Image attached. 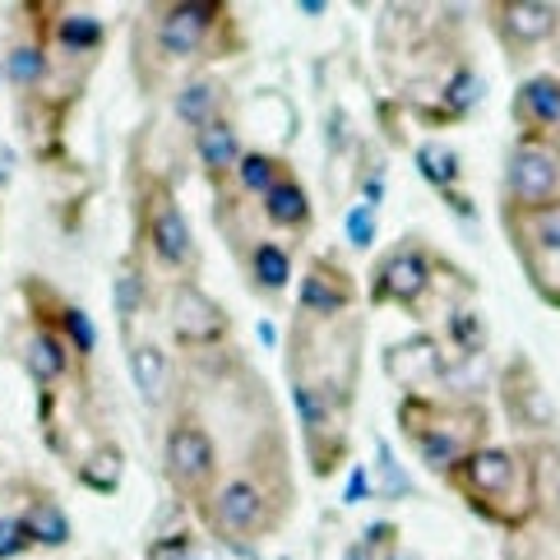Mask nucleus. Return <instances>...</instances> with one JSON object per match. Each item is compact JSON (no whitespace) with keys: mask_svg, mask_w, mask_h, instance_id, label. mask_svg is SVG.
<instances>
[{"mask_svg":"<svg viewBox=\"0 0 560 560\" xmlns=\"http://www.w3.org/2000/svg\"><path fill=\"white\" fill-rule=\"evenodd\" d=\"M195 149H199V158H205V167H213V172H228V167L242 163V149H236V130L223 126V121H209L205 130H199V135H195Z\"/></svg>","mask_w":560,"mask_h":560,"instance_id":"4468645a","label":"nucleus"},{"mask_svg":"<svg viewBox=\"0 0 560 560\" xmlns=\"http://www.w3.org/2000/svg\"><path fill=\"white\" fill-rule=\"evenodd\" d=\"M24 524H28V533H33V542H43V547H61L66 537H70V518H66V510L56 505V500H33L28 505V514H24Z\"/></svg>","mask_w":560,"mask_h":560,"instance_id":"2eb2a0df","label":"nucleus"},{"mask_svg":"<svg viewBox=\"0 0 560 560\" xmlns=\"http://www.w3.org/2000/svg\"><path fill=\"white\" fill-rule=\"evenodd\" d=\"M66 362H70L66 343H61L56 334H33V338H28V371H33L37 380H56V375L66 371Z\"/></svg>","mask_w":560,"mask_h":560,"instance_id":"a211bd4d","label":"nucleus"},{"mask_svg":"<svg viewBox=\"0 0 560 560\" xmlns=\"http://www.w3.org/2000/svg\"><path fill=\"white\" fill-rule=\"evenodd\" d=\"M445 103H450V112H468V107H477L482 103V79H477L472 70H464L450 84V93H445Z\"/></svg>","mask_w":560,"mask_h":560,"instance_id":"cd10ccee","label":"nucleus"},{"mask_svg":"<svg viewBox=\"0 0 560 560\" xmlns=\"http://www.w3.org/2000/svg\"><path fill=\"white\" fill-rule=\"evenodd\" d=\"M28 547H33V533H28L24 518H0V560H10Z\"/></svg>","mask_w":560,"mask_h":560,"instance_id":"c85d7f7f","label":"nucleus"},{"mask_svg":"<svg viewBox=\"0 0 560 560\" xmlns=\"http://www.w3.org/2000/svg\"><path fill=\"white\" fill-rule=\"evenodd\" d=\"M468 482L482 491V495H500L514 482V454L510 450H477L468 454Z\"/></svg>","mask_w":560,"mask_h":560,"instance_id":"f8f14e48","label":"nucleus"},{"mask_svg":"<svg viewBox=\"0 0 560 560\" xmlns=\"http://www.w3.org/2000/svg\"><path fill=\"white\" fill-rule=\"evenodd\" d=\"M389 560H412V556H398V551H394V556H389Z\"/></svg>","mask_w":560,"mask_h":560,"instance_id":"4c0bfd02","label":"nucleus"},{"mask_svg":"<svg viewBox=\"0 0 560 560\" xmlns=\"http://www.w3.org/2000/svg\"><path fill=\"white\" fill-rule=\"evenodd\" d=\"M362 495H371V477H366L362 468H357V472H352V487H348V500L357 505V500H362Z\"/></svg>","mask_w":560,"mask_h":560,"instance_id":"f704fd0d","label":"nucleus"},{"mask_svg":"<svg viewBox=\"0 0 560 560\" xmlns=\"http://www.w3.org/2000/svg\"><path fill=\"white\" fill-rule=\"evenodd\" d=\"M144 306V278H135V273H121L116 278V311H121L126 319Z\"/></svg>","mask_w":560,"mask_h":560,"instance_id":"2f4dec72","label":"nucleus"},{"mask_svg":"<svg viewBox=\"0 0 560 560\" xmlns=\"http://www.w3.org/2000/svg\"><path fill=\"white\" fill-rule=\"evenodd\" d=\"M84 482L93 491H116V482H121V450H97L84 468Z\"/></svg>","mask_w":560,"mask_h":560,"instance_id":"4be33fe9","label":"nucleus"},{"mask_svg":"<svg viewBox=\"0 0 560 560\" xmlns=\"http://www.w3.org/2000/svg\"><path fill=\"white\" fill-rule=\"evenodd\" d=\"M348 242L357 250H366L375 242V205H371V199H362V205L348 213Z\"/></svg>","mask_w":560,"mask_h":560,"instance_id":"bb28decb","label":"nucleus"},{"mask_svg":"<svg viewBox=\"0 0 560 560\" xmlns=\"http://www.w3.org/2000/svg\"><path fill=\"white\" fill-rule=\"evenodd\" d=\"M250 278L265 292H278V288H288V278H292V259L288 250L278 246V242H259L255 255H250Z\"/></svg>","mask_w":560,"mask_h":560,"instance_id":"dca6fc26","label":"nucleus"},{"mask_svg":"<svg viewBox=\"0 0 560 560\" xmlns=\"http://www.w3.org/2000/svg\"><path fill=\"white\" fill-rule=\"evenodd\" d=\"M422 292H427V259L417 250L389 255L385 269H380V288H375L380 302H385V296H394V302H417Z\"/></svg>","mask_w":560,"mask_h":560,"instance_id":"423d86ee","label":"nucleus"},{"mask_svg":"<svg viewBox=\"0 0 560 560\" xmlns=\"http://www.w3.org/2000/svg\"><path fill=\"white\" fill-rule=\"evenodd\" d=\"M514 112H518V121L537 126V130L560 126V84H556L551 74L528 79V84L518 89V97H514Z\"/></svg>","mask_w":560,"mask_h":560,"instance_id":"6e6552de","label":"nucleus"},{"mask_svg":"<svg viewBox=\"0 0 560 560\" xmlns=\"http://www.w3.org/2000/svg\"><path fill=\"white\" fill-rule=\"evenodd\" d=\"M149 560H218V556L205 551V547H195L186 533H176V537H163V542H153Z\"/></svg>","mask_w":560,"mask_h":560,"instance_id":"a878e982","label":"nucleus"},{"mask_svg":"<svg viewBox=\"0 0 560 560\" xmlns=\"http://www.w3.org/2000/svg\"><path fill=\"white\" fill-rule=\"evenodd\" d=\"M213 464H218V454H213L209 431H199L195 422H176L167 431V468L176 482H205Z\"/></svg>","mask_w":560,"mask_h":560,"instance_id":"7ed1b4c3","label":"nucleus"},{"mask_svg":"<svg viewBox=\"0 0 560 560\" xmlns=\"http://www.w3.org/2000/svg\"><path fill=\"white\" fill-rule=\"evenodd\" d=\"M292 398H296V417H302V427H306L311 435L329 427V398H319L315 385H296Z\"/></svg>","mask_w":560,"mask_h":560,"instance_id":"5701e85b","label":"nucleus"},{"mask_svg":"<svg viewBox=\"0 0 560 560\" xmlns=\"http://www.w3.org/2000/svg\"><path fill=\"white\" fill-rule=\"evenodd\" d=\"M417 167H422V176L440 190H450L458 182V153L450 144H422L417 149Z\"/></svg>","mask_w":560,"mask_h":560,"instance_id":"6ab92c4d","label":"nucleus"},{"mask_svg":"<svg viewBox=\"0 0 560 560\" xmlns=\"http://www.w3.org/2000/svg\"><path fill=\"white\" fill-rule=\"evenodd\" d=\"M236 176H242V186H246V190L269 195L273 182H278V163H273L269 153H246L242 163H236Z\"/></svg>","mask_w":560,"mask_h":560,"instance_id":"aec40b11","label":"nucleus"},{"mask_svg":"<svg viewBox=\"0 0 560 560\" xmlns=\"http://www.w3.org/2000/svg\"><path fill=\"white\" fill-rule=\"evenodd\" d=\"M296 10H302V14H325V5H319V0H302Z\"/></svg>","mask_w":560,"mask_h":560,"instance_id":"e433bc0d","label":"nucleus"},{"mask_svg":"<svg viewBox=\"0 0 560 560\" xmlns=\"http://www.w3.org/2000/svg\"><path fill=\"white\" fill-rule=\"evenodd\" d=\"M61 43L74 47V51H89L103 43V24H97L93 14H66V24H61Z\"/></svg>","mask_w":560,"mask_h":560,"instance_id":"393cba45","label":"nucleus"},{"mask_svg":"<svg viewBox=\"0 0 560 560\" xmlns=\"http://www.w3.org/2000/svg\"><path fill=\"white\" fill-rule=\"evenodd\" d=\"M375 468H380V477H385V495H389V500H398V495H408V491H412V482H408V472H404V468H398V464H394V454H389V445H380V464H375Z\"/></svg>","mask_w":560,"mask_h":560,"instance_id":"7c9ffc66","label":"nucleus"},{"mask_svg":"<svg viewBox=\"0 0 560 560\" xmlns=\"http://www.w3.org/2000/svg\"><path fill=\"white\" fill-rule=\"evenodd\" d=\"M172 329L182 343L190 348H209L218 343V338L228 334V311L213 302V296H205L195 283H176L172 288Z\"/></svg>","mask_w":560,"mask_h":560,"instance_id":"f257e3e1","label":"nucleus"},{"mask_svg":"<svg viewBox=\"0 0 560 560\" xmlns=\"http://www.w3.org/2000/svg\"><path fill=\"white\" fill-rule=\"evenodd\" d=\"M505 24L518 43H547L560 28V10L547 0H514V5H505Z\"/></svg>","mask_w":560,"mask_h":560,"instance_id":"9d476101","label":"nucleus"},{"mask_svg":"<svg viewBox=\"0 0 560 560\" xmlns=\"http://www.w3.org/2000/svg\"><path fill=\"white\" fill-rule=\"evenodd\" d=\"M213 103H218V84H213V79H190V84L176 93V116H182L186 126L205 130L213 121Z\"/></svg>","mask_w":560,"mask_h":560,"instance_id":"f3484780","label":"nucleus"},{"mask_svg":"<svg viewBox=\"0 0 560 560\" xmlns=\"http://www.w3.org/2000/svg\"><path fill=\"white\" fill-rule=\"evenodd\" d=\"M533 236L542 250H560V205H542L533 218Z\"/></svg>","mask_w":560,"mask_h":560,"instance_id":"c756f323","label":"nucleus"},{"mask_svg":"<svg viewBox=\"0 0 560 560\" xmlns=\"http://www.w3.org/2000/svg\"><path fill=\"white\" fill-rule=\"evenodd\" d=\"M265 218L273 228H302L306 218H311V205H306V190L296 186V182H283L278 176L273 190L265 195Z\"/></svg>","mask_w":560,"mask_h":560,"instance_id":"ddd939ff","label":"nucleus"},{"mask_svg":"<svg viewBox=\"0 0 560 560\" xmlns=\"http://www.w3.org/2000/svg\"><path fill=\"white\" fill-rule=\"evenodd\" d=\"M505 182L518 199H547L560 182V163L556 153L533 144V139H524V144L510 149V163H505Z\"/></svg>","mask_w":560,"mask_h":560,"instance_id":"f03ea898","label":"nucleus"},{"mask_svg":"<svg viewBox=\"0 0 560 560\" xmlns=\"http://www.w3.org/2000/svg\"><path fill=\"white\" fill-rule=\"evenodd\" d=\"M352 302V288L343 283V273H334L325 265H315L306 273V283H302V311L306 315H338V311H348Z\"/></svg>","mask_w":560,"mask_h":560,"instance_id":"1a4fd4ad","label":"nucleus"},{"mask_svg":"<svg viewBox=\"0 0 560 560\" xmlns=\"http://www.w3.org/2000/svg\"><path fill=\"white\" fill-rule=\"evenodd\" d=\"M130 380H135V389H139V398H144L149 408L163 404V394H167V357H163V348L135 343L130 348Z\"/></svg>","mask_w":560,"mask_h":560,"instance_id":"9b49d317","label":"nucleus"},{"mask_svg":"<svg viewBox=\"0 0 560 560\" xmlns=\"http://www.w3.org/2000/svg\"><path fill=\"white\" fill-rule=\"evenodd\" d=\"M259 510H265V491H259L255 482H246V477H236V482H228L223 491H218V524H223L228 533H250L259 524Z\"/></svg>","mask_w":560,"mask_h":560,"instance_id":"0eeeda50","label":"nucleus"},{"mask_svg":"<svg viewBox=\"0 0 560 560\" xmlns=\"http://www.w3.org/2000/svg\"><path fill=\"white\" fill-rule=\"evenodd\" d=\"M213 14H218L213 5H172L167 19L158 24V43H163L167 56H190L199 43H205Z\"/></svg>","mask_w":560,"mask_h":560,"instance_id":"39448f33","label":"nucleus"},{"mask_svg":"<svg viewBox=\"0 0 560 560\" xmlns=\"http://www.w3.org/2000/svg\"><path fill=\"white\" fill-rule=\"evenodd\" d=\"M450 329L458 334V343H464L468 352H477V348H482V338H487V329H482V319H477V311H454Z\"/></svg>","mask_w":560,"mask_h":560,"instance_id":"473e14b6","label":"nucleus"},{"mask_svg":"<svg viewBox=\"0 0 560 560\" xmlns=\"http://www.w3.org/2000/svg\"><path fill=\"white\" fill-rule=\"evenodd\" d=\"M66 329L74 334L79 352H93V325H89V315H84V311H66Z\"/></svg>","mask_w":560,"mask_h":560,"instance_id":"72a5a7b5","label":"nucleus"},{"mask_svg":"<svg viewBox=\"0 0 560 560\" xmlns=\"http://www.w3.org/2000/svg\"><path fill=\"white\" fill-rule=\"evenodd\" d=\"M417 454H422V464L445 472L458 464V440L454 435H417Z\"/></svg>","mask_w":560,"mask_h":560,"instance_id":"b1692460","label":"nucleus"},{"mask_svg":"<svg viewBox=\"0 0 560 560\" xmlns=\"http://www.w3.org/2000/svg\"><path fill=\"white\" fill-rule=\"evenodd\" d=\"M551 302H556V306H560V292H556V296H551Z\"/></svg>","mask_w":560,"mask_h":560,"instance_id":"58836bf2","label":"nucleus"},{"mask_svg":"<svg viewBox=\"0 0 560 560\" xmlns=\"http://www.w3.org/2000/svg\"><path fill=\"white\" fill-rule=\"evenodd\" d=\"M348 560H375V547L371 542H357V547H348Z\"/></svg>","mask_w":560,"mask_h":560,"instance_id":"c9c22d12","label":"nucleus"},{"mask_svg":"<svg viewBox=\"0 0 560 560\" xmlns=\"http://www.w3.org/2000/svg\"><path fill=\"white\" fill-rule=\"evenodd\" d=\"M149 242H153V250H158L163 265H186V259L195 255L190 223H186V213L176 209L172 199H158V209L149 218Z\"/></svg>","mask_w":560,"mask_h":560,"instance_id":"20e7f679","label":"nucleus"},{"mask_svg":"<svg viewBox=\"0 0 560 560\" xmlns=\"http://www.w3.org/2000/svg\"><path fill=\"white\" fill-rule=\"evenodd\" d=\"M43 70H47V56H43V47L19 43V47L10 51V79H14L19 89H33L37 79H43Z\"/></svg>","mask_w":560,"mask_h":560,"instance_id":"412c9836","label":"nucleus"}]
</instances>
